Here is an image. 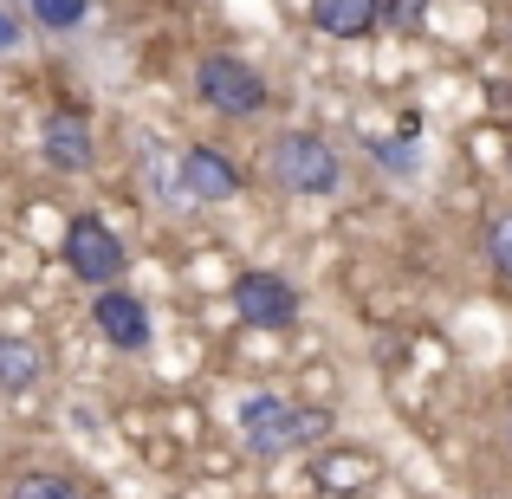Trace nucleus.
<instances>
[{"instance_id": "7ed1b4c3", "label": "nucleus", "mask_w": 512, "mask_h": 499, "mask_svg": "<svg viewBox=\"0 0 512 499\" xmlns=\"http://www.w3.org/2000/svg\"><path fill=\"white\" fill-rule=\"evenodd\" d=\"M65 273L98 286V292L117 286V273H124V240H117L98 214H72V221H65Z\"/></svg>"}, {"instance_id": "423d86ee", "label": "nucleus", "mask_w": 512, "mask_h": 499, "mask_svg": "<svg viewBox=\"0 0 512 499\" xmlns=\"http://www.w3.org/2000/svg\"><path fill=\"white\" fill-rule=\"evenodd\" d=\"M182 195L188 201H234L240 188H247V175L227 150H214V143H195V150H182Z\"/></svg>"}, {"instance_id": "20e7f679", "label": "nucleus", "mask_w": 512, "mask_h": 499, "mask_svg": "<svg viewBox=\"0 0 512 499\" xmlns=\"http://www.w3.org/2000/svg\"><path fill=\"white\" fill-rule=\"evenodd\" d=\"M234 312L253 331H286L299 325V286L286 273H273V266H253V273L234 279Z\"/></svg>"}, {"instance_id": "1a4fd4ad", "label": "nucleus", "mask_w": 512, "mask_h": 499, "mask_svg": "<svg viewBox=\"0 0 512 499\" xmlns=\"http://www.w3.org/2000/svg\"><path fill=\"white\" fill-rule=\"evenodd\" d=\"M312 26L325 39H370L383 26V0H312Z\"/></svg>"}, {"instance_id": "f03ea898", "label": "nucleus", "mask_w": 512, "mask_h": 499, "mask_svg": "<svg viewBox=\"0 0 512 499\" xmlns=\"http://www.w3.org/2000/svg\"><path fill=\"white\" fill-rule=\"evenodd\" d=\"M195 98L208 104V111L221 117H260L266 104H273V85H266V72L253 59H240V52H208V59L195 65Z\"/></svg>"}, {"instance_id": "6e6552de", "label": "nucleus", "mask_w": 512, "mask_h": 499, "mask_svg": "<svg viewBox=\"0 0 512 499\" xmlns=\"http://www.w3.org/2000/svg\"><path fill=\"white\" fill-rule=\"evenodd\" d=\"M39 150H46V163H52V169L85 175V169H91V156H98V143H91V124H85L78 111H52V117H46V130H39Z\"/></svg>"}, {"instance_id": "f257e3e1", "label": "nucleus", "mask_w": 512, "mask_h": 499, "mask_svg": "<svg viewBox=\"0 0 512 499\" xmlns=\"http://www.w3.org/2000/svg\"><path fill=\"white\" fill-rule=\"evenodd\" d=\"M266 175L286 195H338L344 188V156L331 150L318 130H279L266 143Z\"/></svg>"}, {"instance_id": "6ab92c4d", "label": "nucleus", "mask_w": 512, "mask_h": 499, "mask_svg": "<svg viewBox=\"0 0 512 499\" xmlns=\"http://www.w3.org/2000/svg\"><path fill=\"white\" fill-rule=\"evenodd\" d=\"M506 169H512V156H506Z\"/></svg>"}, {"instance_id": "9b49d317", "label": "nucleus", "mask_w": 512, "mask_h": 499, "mask_svg": "<svg viewBox=\"0 0 512 499\" xmlns=\"http://www.w3.org/2000/svg\"><path fill=\"white\" fill-rule=\"evenodd\" d=\"M363 480H370V461H363V454H331V461L318 467V487H325L331 499L363 493Z\"/></svg>"}, {"instance_id": "ddd939ff", "label": "nucleus", "mask_w": 512, "mask_h": 499, "mask_svg": "<svg viewBox=\"0 0 512 499\" xmlns=\"http://www.w3.org/2000/svg\"><path fill=\"white\" fill-rule=\"evenodd\" d=\"M26 7H33L39 26H52V33H72V26H85L91 0H26Z\"/></svg>"}, {"instance_id": "0eeeda50", "label": "nucleus", "mask_w": 512, "mask_h": 499, "mask_svg": "<svg viewBox=\"0 0 512 499\" xmlns=\"http://www.w3.org/2000/svg\"><path fill=\"white\" fill-rule=\"evenodd\" d=\"M91 325H98V337H104V344H117V350H150V305H143L137 292H124V286H104L98 292Z\"/></svg>"}, {"instance_id": "2eb2a0df", "label": "nucleus", "mask_w": 512, "mask_h": 499, "mask_svg": "<svg viewBox=\"0 0 512 499\" xmlns=\"http://www.w3.org/2000/svg\"><path fill=\"white\" fill-rule=\"evenodd\" d=\"M422 13H428V0H383V20L389 26H409V33L422 26Z\"/></svg>"}, {"instance_id": "f3484780", "label": "nucleus", "mask_w": 512, "mask_h": 499, "mask_svg": "<svg viewBox=\"0 0 512 499\" xmlns=\"http://www.w3.org/2000/svg\"><path fill=\"white\" fill-rule=\"evenodd\" d=\"M20 46V20H13V13H0V52H13Z\"/></svg>"}, {"instance_id": "4468645a", "label": "nucleus", "mask_w": 512, "mask_h": 499, "mask_svg": "<svg viewBox=\"0 0 512 499\" xmlns=\"http://www.w3.org/2000/svg\"><path fill=\"white\" fill-rule=\"evenodd\" d=\"M487 266L512 286V208H500V214L487 221Z\"/></svg>"}, {"instance_id": "39448f33", "label": "nucleus", "mask_w": 512, "mask_h": 499, "mask_svg": "<svg viewBox=\"0 0 512 499\" xmlns=\"http://www.w3.org/2000/svg\"><path fill=\"white\" fill-rule=\"evenodd\" d=\"M240 441L253 461H279L299 448V409L286 396H247L240 402Z\"/></svg>"}, {"instance_id": "dca6fc26", "label": "nucleus", "mask_w": 512, "mask_h": 499, "mask_svg": "<svg viewBox=\"0 0 512 499\" xmlns=\"http://www.w3.org/2000/svg\"><path fill=\"white\" fill-rule=\"evenodd\" d=\"M415 143V137H409ZM409 143H376V163H383L389 175H409L415 169V150H409Z\"/></svg>"}, {"instance_id": "a211bd4d", "label": "nucleus", "mask_w": 512, "mask_h": 499, "mask_svg": "<svg viewBox=\"0 0 512 499\" xmlns=\"http://www.w3.org/2000/svg\"><path fill=\"white\" fill-rule=\"evenodd\" d=\"M506 441H512V415H506Z\"/></svg>"}, {"instance_id": "9d476101", "label": "nucleus", "mask_w": 512, "mask_h": 499, "mask_svg": "<svg viewBox=\"0 0 512 499\" xmlns=\"http://www.w3.org/2000/svg\"><path fill=\"white\" fill-rule=\"evenodd\" d=\"M39 376H46V350H39V337L0 331V396H26Z\"/></svg>"}, {"instance_id": "f8f14e48", "label": "nucleus", "mask_w": 512, "mask_h": 499, "mask_svg": "<svg viewBox=\"0 0 512 499\" xmlns=\"http://www.w3.org/2000/svg\"><path fill=\"white\" fill-rule=\"evenodd\" d=\"M7 499H85V493H78V480L52 474V467H33V474L13 480V493H7Z\"/></svg>"}]
</instances>
